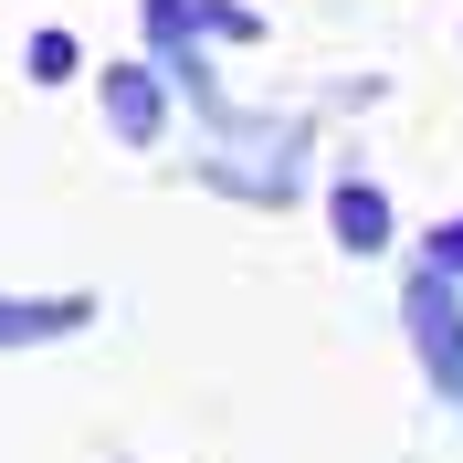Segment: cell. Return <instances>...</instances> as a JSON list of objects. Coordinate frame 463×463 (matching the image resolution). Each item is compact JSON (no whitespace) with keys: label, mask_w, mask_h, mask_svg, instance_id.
Here are the masks:
<instances>
[{"label":"cell","mask_w":463,"mask_h":463,"mask_svg":"<svg viewBox=\"0 0 463 463\" xmlns=\"http://www.w3.org/2000/svg\"><path fill=\"white\" fill-rule=\"evenodd\" d=\"M106 127H116L127 147H147L158 127H169V95H158L147 63H116V74H106Z\"/></svg>","instance_id":"3"},{"label":"cell","mask_w":463,"mask_h":463,"mask_svg":"<svg viewBox=\"0 0 463 463\" xmlns=\"http://www.w3.org/2000/svg\"><path fill=\"white\" fill-rule=\"evenodd\" d=\"M74 74V32H32V85H63Z\"/></svg>","instance_id":"6"},{"label":"cell","mask_w":463,"mask_h":463,"mask_svg":"<svg viewBox=\"0 0 463 463\" xmlns=\"http://www.w3.org/2000/svg\"><path fill=\"white\" fill-rule=\"evenodd\" d=\"M411 337H421V369H432L442 401H463V306H453V274H411Z\"/></svg>","instance_id":"1"},{"label":"cell","mask_w":463,"mask_h":463,"mask_svg":"<svg viewBox=\"0 0 463 463\" xmlns=\"http://www.w3.org/2000/svg\"><path fill=\"white\" fill-rule=\"evenodd\" d=\"M326 222H337V242H347V253H379V242H390V201H379L369 179H347L337 201H326Z\"/></svg>","instance_id":"5"},{"label":"cell","mask_w":463,"mask_h":463,"mask_svg":"<svg viewBox=\"0 0 463 463\" xmlns=\"http://www.w3.org/2000/svg\"><path fill=\"white\" fill-rule=\"evenodd\" d=\"M85 326H95V295H0V358H11V347L85 337Z\"/></svg>","instance_id":"2"},{"label":"cell","mask_w":463,"mask_h":463,"mask_svg":"<svg viewBox=\"0 0 463 463\" xmlns=\"http://www.w3.org/2000/svg\"><path fill=\"white\" fill-rule=\"evenodd\" d=\"M432 263H442V274H463V222H453V232L432 242Z\"/></svg>","instance_id":"7"},{"label":"cell","mask_w":463,"mask_h":463,"mask_svg":"<svg viewBox=\"0 0 463 463\" xmlns=\"http://www.w3.org/2000/svg\"><path fill=\"white\" fill-rule=\"evenodd\" d=\"M147 11V32H158V43H190V32H222V43H253V11H232V0H137Z\"/></svg>","instance_id":"4"}]
</instances>
